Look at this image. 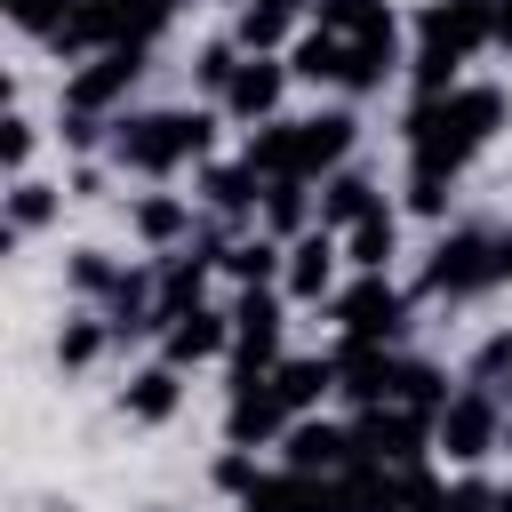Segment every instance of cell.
Instances as JSON below:
<instances>
[{"label": "cell", "mask_w": 512, "mask_h": 512, "mask_svg": "<svg viewBox=\"0 0 512 512\" xmlns=\"http://www.w3.org/2000/svg\"><path fill=\"white\" fill-rule=\"evenodd\" d=\"M288 288H296V296H320V288H328V240H304V248H296Z\"/></svg>", "instance_id": "obj_1"}, {"label": "cell", "mask_w": 512, "mask_h": 512, "mask_svg": "<svg viewBox=\"0 0 512 512\" xmlns=\"http://www.w3.org/2000/svg\"><path fill=\"white\" fill-rule=\"evenodd\" d=\"M272 96H280V72H272V64H248V72H240V88H232V104H240V112H264Z\"/></svg>", "instance_id": "obj_2"}, {"label": "cell", "mask_w": 512, "mask_h": 512, "mask_svg": "<svg viewBox=\"0 0 512 512\" xmlns=\"http://www.w3.org/2000/svg\"><path fill=\"white\" fill-rule=\"evenodd\" d=\"M128 408H136V416H168V408H176V376H168V368H152V376L136 384V400H128Z\"/></svg>", "instance_id": "obj_3"}, {"label": "cell", "mask_w": 512, "mask_h": 512, "mask_svg": "<svg viewBox=\"0 0 512 512\" xmlns=\"http://www.w3.org/2000/svg\"><path fill=\"white\" fill-rule=\"evenodd\" d=\"M352 248H360V264H384V256H392V216H360Z\"/></svg>", "instance_id": "obj_4"}, {"label": "cell", "mask_w": 512, "mask_h": 512, "mask_svg": "<svg viewBox=\"0 0 512 512\" xmlns=\"http://www.w3.org/2000/svg\"><path fill=\"white\" fill-rule=\"evenodd\" d=\"M48 216V192L40 184H16V224H40Z\"/></svg>", "instance_id": "obj_5"}, {"label": "cell", "mask_w": 512, "mask_h": 512, "mask_svg": "<svg viewBox=\"0 0 512 512\" xmlns=\"http://www.w3.org/2000/svg\"><path fill=\"white\" fill-rule=\"evenodd\" d=\"M496 32H504V40H512V0H504V8H496Z\"/></svg>", "instance_id": "obj_6"}]
</instances>
